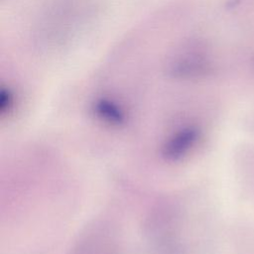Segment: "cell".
<instances>
[{
  "label": "cell",
  "mask_w": 254,
  "mask_h": 254,
  "mask_svg": "<svg viewBox=\"0 0 254 254\" xmlns=\"http://www.w3.org/2000/svg\"><path fill=\"white\" fill-rule=\"evenodd\" d=\"M197 139V131L194 129L182 130L166 144L165 150L168 157L177 158L188 152L190 147H191Z\"/></svg>",
  "instance_id": "obj_1"
},
{
  "label": "cell",
  "mask_w": 254,
  "mask_h": 254,
  "mask_svg": "<svg viewBox=\"0 0 254 254\" xmlns=\"http://www.w3.org/2000/svg\"><path fill=\"white\" fill-rule=\"evenodd\" d=\"M98 116L102 118V120L109 122L111 124H118L123 120V115L121 111L116 107L111 105L109 102L100 103L97 106Z\"/></svg>",
  "instance_id": "obj_2"
}]
</instances>
